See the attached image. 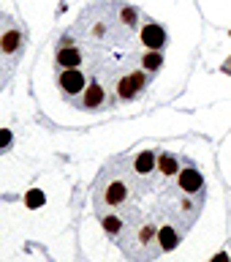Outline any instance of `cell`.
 <instances>
[{
	"label": "cell",
	"mask_w": 231,
	"mask_h": 262,
	"mask_svg": "<svg viewBox=\"0 0 231 262\" xmlns=\"http://www.w3.org/2000/svg\"><path fill=\"white\" fill-rule=\"evenodd\" d=\"M163 28L139 8L122 0H95L57 41L60 93L85 112L136 101L163 66Z\"/></svg>",
	"instance_id": "6da1fadb"
},
{
	"label": "cell",
	"mask_w": 231,
	"mask_h": 262,
	"mask_svg": "<svg viewBox=\"0 0 231 262\" xmlns=\"http://www.w3.org/2000/svg\"><path fill=\"white\" fill-rule=\"evenodd\" d=\"M24 52V28L19 19L0 11V90L11 82Z\"/></svg>",
	"instance_id": "7a4b0ae2"
},
{
	"label": "cell",
	"mask_w": 231,
	"mask_h": 262,
	"mask_svg": "<svg viewBox=\"0 0 231 262\" xmlns=\"http://www.w3.org/2000/svg\"><path fill=\"white\" fill-rule=\"evenodd\" d=\"M177 186H179V191L188 194V196H201L204 194V175L196 167H191V164H185V167L177 172Z\"/></svg>",
	"instance_id": "3957f363"
}]
</instances>
